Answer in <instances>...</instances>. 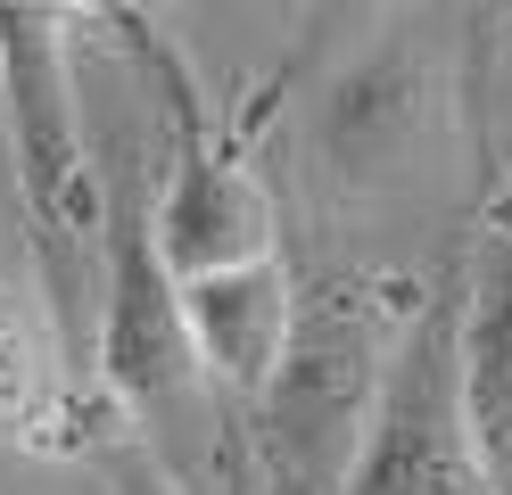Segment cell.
Returning <instances> with one entry per match:
<instances>
[{"label":"cell","instance_id":"cell-1","mask_svg":"<svg viewBox=\"0 0 512 495\" xmlns=\"http://www.w3.org/2000/svg\"><path fill=\"white\" fill-rule=\"evenodd\" d=\"M75 17L50 0H0V141L34 223V273L58 330L67 372H91V314L100 297V231H108V174L91 165V116L75 91Z\"/></svg>","mask_w":512,"mask_h":495},{"label":"cell","instance_id":"cell-2","mask_svg":"<svg viewBox=\"0 0 512 495\" xmlns=\"http://www.w3.org/2000/svg\"><path fill=\"white\" fill-rule=\"evenodd\" d=\"M389 355L397 347H380L372 314L339 306V297L298 314V339L281 355L273 388L240 413L256 495H347V471H356L372 405H380V380H389Z\"/></svg>","mask_w":512,"mask_h":495},{"label":"cell","instance_id":"cell-3","mask_svg":"<svg viewBox=\"0 0 512 495\" xmlns=\"http://www.w3.org/2000/svg\"><path fill=\"white\" fill-rule=\"evenodd\" d=\"M91 380L116 396V413L166 429L207 396L190 355L182 281L157 248V198L141 190L133 149H108V231H100V322H91Z\"/></svg>","mask_w":512,"mask_h":495},{"label":"cell","instance_id":"cell-4","mask_svg":"<svg viewBox=\"0 0 512 495\" xmlns=\"http://www.w3.org/2000/svg\"><path fill=\"white\" fill-rule=\"evenodd\" d=\"M347 495H496L463 413V297H430L405 322Z\"/></svg>","mask_w":512,"mask_h":495},{"label":"cell","instance_id":"cell-5","mask_svg":"<svg viewBox=\"0 0 512 495\" xmlns=\"http://www.w3.org/2000/svg\"><path fill=\"white\" fill-rule=\"evenodd\" d=\"M141 25V17H133ZM141 58L157 75V99H166V124H174V165H166V190H157V248H166L174 281H199V273H232V264H256L281 248L273 231V198L256 190L240 141H223L215 116H207V91L190 83V66L174 42H157L141 25Z\"/></svg>","mask_w":512,"mask_h":495},{"label":"cell","instance_id":"cell-6","mask_svg":"<svg viewBox=\"0 0 512 495\" xmlns=\"http://www.w3.org/2000/svg\"><path fill=\"white\" fill-rule=\"evenodd\" d=\"M430 132H438V75L413 33H380L372 50H356L314 91V116H306V141L323 157V174L347 190L405 174Z\"/></svg>","mask_w":512,"mask_h":495},{"label":"cell","instance_id":"cell-7","mask_svg":"<svg viewBox=\"0 0 512 495\" xmlns=\"http://www.w3.org/2000/svg\"><path fill=\"white\" fill-rule=\"evenodd\" d=\"M298 273L290 256H256V264H232V273H199L182 281V322H190V355L207 372V396L223 413H248L256 396L273 388L281 355L298 339Z\"/></svg>","mask_w":512,"mask_h":495},{"label":"cell","instance_id":"cell-8","mask_svg":"<svg viewBox=\"0 0 512 495\" xmlns=\"http://www.w3.org/2000/svg\"><path fill=\"white\" fill-rule=\"evenodd\" d=\"M463 413L488 487L512 495V231H488L463 281Z\"/></svg>","mask_w":512,"mask_h":495},{"label":"cell","instance_id":"cell-9","mask_svg":"<svg viewBox=\"0 0 512 495\" xmlns=\"http://www.w3.org/2000/svg\"><path fill=\"white\" fill-rule=\"evenodd\" d=\"M67 388H75L67 355H50L42 330H34V314L0 289V479H9L17 454H34V446L58 438V405H67Z\"/></svg>","mask_w":512,"mask_h":495},{"label":"cell","instance_id":"cell-10","mask_svg":"<svg viewBox=\"0 0 512 495\" xmlns=\"http://www.w3.org/2000/svg\"><path fill=\"white\" fill-rule=\"evenodd\" d=\"M108 495H190V487L166 471V454H149L141 438H124L108 454Z\"/></svg>","mask_w":512,"mask_h":495},{"label":"cell","instance_id":"cell-11","mask_svg":"<svg viewBox=\"0 0 512 495\" xmlns=\"http://www.w3.org/2000/svg\"><path fill=\"white\" fill-rule=\"evenodd\" d=\"M240 495H256V479H248V487H240Z\"/></svg>","mask_w":512,"mask_h":495}]
</instances>
